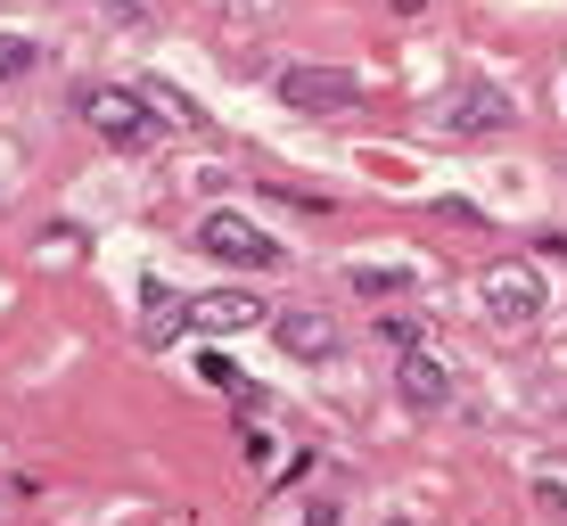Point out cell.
Returning <instances> with one entry per match:
<instances>
[{"mask_svg": "<svg viewBox=\"0 0 567 526\" xmlns=\"http://www.w3.org/2000/svg\"><path fill=\"white\" fill-rule=\"evenodd\" d=\"M83 124L107 132L115 148H148V141H156L148 100H141V91H124V83H91V91H83Z\"/></svg>", "mask_w": 567, "mask_h": 526, "instance_id": "1", "label": "cell"}, {"mask_svg": "<svg viewBox=\"0 0 567 526\" xmlns=\"http://www.w3.org/2000/svg\"><path fill=\"white\" fill-rule=\"evenodd\" d=\"M280 100L305 107V115H338V107L362 100V74H346V66H280Z\"/></svg>", "mask_w": 567, "mask_h": 526, "instance_id": "2", "label": "cell"}, {"mask_svg": "<svg viewBox=\"0 0 567 526\" xmlns=\"http://www.w3.org/2000/svg\"><path fill=\"white\" fill-rule=\"evenodd\" d=\"M198 239H206V256H223V264H247V271L280 264V239H271L264 223H247V214H206V223H198Z\"/></svg>", "mask_w": 567, "mask_h": 526, "instance_id": "3", "label": "cell"}, {"mask_svg": "<svg viewBox=\"0 0 567 526\" xmlns=\"http://www.w3.org/2000/svg\"><path fill=\"white\" fill-rule=\"evenodd\" d=\"M477 305H485L502 329H526V321L543 313V280H535L526 264H494V271L477 280Z\"/></svg>", "mask_w": 567, "mask_h": 526, "instance_id": "4", "label": "cell"}, {"mask_svg": "<svg viewBox=\"0 0 567 526\" xmlns=\"http://www.w3.org/2000/svg\"><path fill=\"white\" fill-rule=\"evenodd\" d=\"M264 297L256 288H206V297H189V329H206V338H239V329H264Z\"/></svg>", "mask_w": 567, "mask_h": 526, "instance_id": "5", "label": "cell"}, {"mask_svg": "<svg viewBox=\"0 0 567 526\" xmlns=\"http://www.w3.org/2000/svg\"><path fill=\"white\" fill-rule=\"evenodd\" d=\"M395 386H403V403H412V412H444V403H453V370L427 354V345H403Z\"/></svg>", "mask_w": 567, "mask_h": 526, "instance_id": "6", "label": "cell"}, {"mask_svg": "<svg viewBox=\"0 0 567 526\" xmlns=\"http://www.w3.org/2000/svg\"><path fill=\"white\" fill-rule=\"evenodd\" d=\"M511 124V100H502V91H453V100H444V132H453V141H485V132H502Z\"/></svg>", "mask_w": 567, "mask_h": 526, "instance_id": "7", "label": "cell"}, {"mask_svg": "<svg viewBox=\"0 0 567 526\" xmlns=\"http://www.w3.org/2000/svg\"><path fill=\"white\" fill-rule=\"evenodd\" d=\"M271 338L288 345L297 362H321V354H338V329H329L312 305H288V313H271Z\"/></svg>", "mask_w": 567, "mask_h": 526, "instance_id": "8", "label": "cell"}, {"mask_svg": "<svg viewBox=\"0 0 567 526\" xmlns=\"http://www.w3.org/2000/svg\"><path fill=\"white\" fill-rule=\"evenodd\" d=\"M182 321H189V305H182V297H165V288L148 280V338H173Z\"/></svg>", "mask_w": 567, "mask_h": 526, "instance_id": "9", "label": "cell"}, {"mask_svg": "<svg viewBox=\"0 0 567 526\" xmlns=\"http://www.w3.org/2000/svg\"><path fill=\"white\" fill-rule=\"evenodd\" d=\"M25 66H33V42L25 33H0V83H17Z\"/></svg>", "mask_w": 567, "mask_h": 526, "instance_id": "10", "label": "cell"}, {"mask_svg": "<svg viewBox=\"0 0 567 526\" xmlns=\"http://www.w3.org/2000/svg\"><path fill=\"white\" fill-rule=\"evenodd\" d=\"M386 9H395V17H420V9H427V0H386Z\"/></svg>", "mask_w": 567, "mask_h": 526, "instance_id": "11", "label": "cell"}, {"mask_svg": "<svg viewBox=\"0 0 567 526\" xmlns=\"http://www.w3.org/2000/svg\"><path fill=\"white\" fill-rule=\"evenodd\" d=\"M107 9H115V17H141V0H107Z\"/></svg>", "mask_w": 567, "mask_h": 526, "instance_id": "12", "label": "cell"}, {"mask_svg": "<svg viewBox=\"0 0 567 526\" xmlns=\"http://www.w3.org/2000/svg\"><path fill=\"white\" fill-rule=\"evenodd\" d=\"M305 526H338V510H312V518H305Z\"/></svg>", "mask_w": 567, "mask_h": 526, "instance_id": "13", "label": "cell"}]
</instances>
